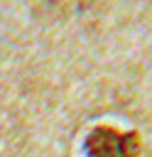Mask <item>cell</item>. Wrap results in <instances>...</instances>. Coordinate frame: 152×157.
I'll list each match as a JSON object with an SVG mask.
<instances>
[{"mask_svg":"<svg viewBox=\"0 0 152 157\" xmlns=\"http://www.w3.org/2000/svg\"><path fill=\"white\" fill-rule=\"evenodd\" d=\"M83 145L88 157H137L140 150L135 132H120L113 128H96Z\"/></svg>","mask_w":152,"mask_h":157,"instance_id":"obj_1","label":"cell"}]
</instances>
